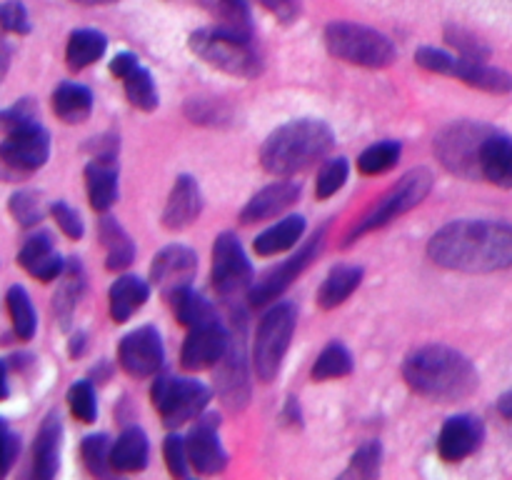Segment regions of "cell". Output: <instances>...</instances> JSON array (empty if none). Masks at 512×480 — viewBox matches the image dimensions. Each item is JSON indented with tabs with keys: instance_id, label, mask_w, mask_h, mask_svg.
Here are the masks:
<instances>
[{
	"instance_id": "cell-28",
	"label": "cell",
	"mask_w": 512,
	"mask_h": 480,
	"mask_svg": "<svg viewBox=\"0 0 512 480\" xmlns=\"http://www.w3.org/2000/svg\"><path fill=\"white\" fill-rule=\"evenodd\" d=\"M363 283V268L360 265H338L328 273L318 290V305L323 310H333L343 305Z\"/></svg>"
},
{
	"instance_id": "cell-49",
	"label": "cell",
	"mask_w": 512,
	"mask_h": 480,
	"mask_svg": "<svg viewBox=\"0 0 512 480\" xmlns=\"http://www.w3.org/2000/svg\"><path fill=\"white\" fill-rule=\"evenodd\" d=\"M50 215H53V220L58 223V228L63 230L65 235H68L70 240H80L83 238L85 228H83V220H80L78 210L70 208L68 203H63V200H58V203L50 205Z\"/></svg>"
},
{
	"instance_id": "cell-6",
	"label": "cell",
	"mask_w": 512,
	"mask_h": 480,
	"mask_svg": "<svg viewBox=\"0 0 512 480\" xmlns=\"http://www.w3.org/2000/svg\"><path fill=\"white\" fill-rule=\"evenodd\" d=\"M433 190V173L428 168H415L410 173H405L363 218L355 223V228L350 230L348 238H345V245L355 243L363 235L373 233V230L385 228L388 223L398 220L400 215L410 213L413 208H418L425 198Z\"/></svg>"
},
{
	"instance_id": "cell-29",
	"label": "cell",
	"mask_w": 512,
	"mask_h": 480,
	"mask_svg": "<svg viewBox=\"0 0 512 480\" xmlns=\"http://www.w3.org/2000/svg\"><path fill=\"white\" fill-rule=\"evenodd\" d=\"M303 233L305 218H300V215H288V218H283L280 223L270 225L265 233H260L258 238H255L253 248L260 258H270V255H280L285 253V250L295 248L298 240L303 238Z\"/></svg>"
},
{
	"instance_id": "cell-44",
	"label": "cell",
	"mask_w": 512,
	"mask_h": 480,
	"mask_svg": "<svg viewBox=\"0 0 512 480\" xmlns=\"http://www.w3.org/2000/svg\"><path fill=\"white\" fill-rule=\"evenodd\" d=\"M445 40H448V43L458 50L460 58H468V60H488L490 58L488 45H485L480 38H475L473 33H468V30L450 25V28L445 30Z\"/></svg>"
},
{
	"instance_id": "cell-14",
	"label": "cell",
	"mask_w": 512,
	"mask_h": 480,
	"mask_svg": "<svg viewBox=\"0 0 512 480\" xmlns=\"http://www.w3.org/2000/svg\"><path fill=\"white\" fill-rule=\"evenodd\" d=\"M323 240H325V230H320L313 240H308V243H305V248L300 250L298 255L288 258L283 265H280V268L270 270L263 280L253 283V288H250V293H248L250 303L253 305L275 303V300H278L280 295H283L285 290L293 285V280H298V275L303 273L310 263H313V258L320 253V248H323Z\"/></svg>"
},
{
	"instance_id": "cell-31",
	"label": "cell",
	"mask_w": 512,
	"mask_h": 480,
	"mask_svg": "<svg viewBox=\"0 0 512 480\" xmlns=\"http://www.w3.org/2000/svg\"><path fill=\"white\" fill-rule=\"evenodd\" d=\"M105 48H108V40H105L103 33L90 28L75 30V33H70L68 45H65V63H68L70 70H85L103 58Z\"/></svg>"
},
{
	"instance_id": "cell-42",
	"label": "cell",
	"mask_w": 512,
	"mask_h": 480,
	"mask_svg": "<svg viewBox=\"0 0 512 480\" xmlns=\"http://www.w3.org/2000/svg\"><path fill=\"white\" fill-rule=\"evenodd\" d=\"M68 408L70 415L80 423H95V415H98V403H95V388L88 380H78V383L70 385L68 390Z\"/></svg>"
},
{
	"instance_id": "cell-2",
	"label": "cell",
	"mask_w": 512,
	"mask_h": 480,
	"mask_svg": "<svg viewBox=\"0 0 512 480\" xmlns=\"http://www.w3.org/2000/svg\"><path fill=\"white\" fill-rule=\"evenodd\" d=\"M410 388L435 403H460L478 390L480 375L470 358L448 345H423L403 363Z\"/></svg>"
},
{
	"instance_id": "cell-11",
	"label": "cell",
	"mask_w": 512,
	"mask_h": 480,
	"mask_svg": "<svg viewBox=\"0 0 512 480\" xmlns=\"http://www.w3.org/2000/svg\"><path fill=\"white\" fill-rule=\"evenodd\" d=\"M50 158V135L40 123L13 130L0 143V163L10 173L28 175L43 168Z\"/></svg>"
},
{
	"instance_id": "cell-20",
	"label": "cell",
	"mask_w": 512,
	"mask_h": 480,
	"mask_svg": "<svg viewBox=\"0 0 512 480\" xmlns=\"http://www.w3.org/2000/svg\"><path fill=\"white\" fill-rule=\"evenodd\" d=\"M20 268L28 275H33L40 283H50V280H58L65 273V260L60 258V253L55 250L53 238L48 233H35L30 235L23 243L18 253Z\"/></svg>"
},
{
	"instance_id": "cell-26",
	"label": "cell",
	"mask_w": 512,
	"mask_h": 480,
	"mask_svg": "<svg viewBox=\"0 0 512 480\" xmlns=\"http://www.w3.org/2000/svg\"><path fill=\"white\" fill-rule=\"evenodd\" d=\"M150 298V285L138 275H120L113 285H110L108 303H110V318L115 323H128Z\"/></svg>"
},
{
	"instance_id": "cell-10",
	"label": "cell",
	"mask_w": 512,
	"mask_h": 480,
	"mask_svg": "<svg viewBox=\"0 0 512 480\" xmlns=\"http://www.w3.org/2000/svg\"><path fill=\"white\" fill-rule=\"evenodd\" d=\"M213 288L220 298L233 300L253 288V265L233 233H220L213 243Z\"/></svg>"
},
{
	"instance_id": "cell-13",
	"label": "cell",
	"mask_w": 512,
	"mask_h": 480,
	"mask_svg": "<svg viewBox=\"0 0 512 480\" xmlns=\"http://www.w3.org/2000/svg\"><path fill=\"white\" fill-rule=\"evenodd\" d=\"M230 335L218 320H210V323L198 325V328H190L188 338H185L183 350H180V365L185 370H210L225 358L230 348Z\"/></svg>"
},
{
	"instance_id": "cell-22",
	"label": "cell",
	"mask_w": 512,
	"mask_h": 480,
	"mask_svg": "<svg viewBox=\"0 0 512 480\" xmlns=\"http://www.w3.org/2000/svg\"><path fill=\"white\" fill-rule=\"evenodd\" d=\"M480 180L498 188H512V138L495 128L480 150Z\"/></svg>"
},
{
	"instance_id": "cell-33",
	"label": "cell",
	"mask_w": 512,
	"mask_h": 480,
	"mask_svg": "<svg viewBox=\"0 0 512 480\" xmlns=\"http://www.w3.org/2000/svg\"><path fill=\"white\" fill-rule=\"evenodd\" d=\"M168 303L173 305V315L180 325L185 328H198V325L210 323V320H218L213 313V305L203 298V295L195 293L193 288H180L173 295H168Z\"/></svg>"
},
{
	"instance_id": "cell-39",
	"label": "cell",
	"mask_w": 512,
	"mask_h": 480,
	"mask_svg": "<svg viewBox=\"0 0 512 480\" xmlns=\"http://www.w3.org/2000/svg\"><path fill=\"white\" fill-rule=\"evenodd\" d=\"M218 18V28L253 40V25H250V10L245 0H220Z\"/></svg>"
},
{
	"instance_id": "cell-24",
	"label": "cell",
	"mask_w": 512,
	"mask_h": 480,
	"mask_svg": "<svg viewBox=\"0 0 512 480\" xmlns=\"http://www.w3.org/2000/svg\"><path fill=\"white\" fill-rule=\"evenodd\" d=\"M60 443H63V425L58 415H50L43 420L33 445V473L35 478L50 480L55 478L60 468Z\"/></svg>"
},
{
	"instance_id": "cell-5",
	"label": "cell",
	"mask_w": 512,
	"mask_h": 480,
	"mask_svg": "<svg viewBox=\"0 0 512 480\" xmlns=\"http://www.w3.org/2000/svg\"><path fill=\"white\" fill-rule=\"evenodd\" d=\"M190 50L210 68L223 70L235 78H255L263 70L253 40L240 38L223 28H203L190 35Z\"/></svg>"
},
{
	"instance_id": "cell-56",
	"label": "cell",
	"mask_w": 512,
	"mask_h": 480,
	"mask_svg": "<svg viewBox=\"0 0 512 480\" xmlns=\"http://www.w3.org/2000/svg\"><path fill=\"white\" fill-rule=\"evenodd\" d=\"M73 3H80V5H103V3H115V0H73Z\"/></svg>"
},
{
	"instance_id": "cell-43",
	"label": "cell",
	"mask_w": 512,
	"mask_h": 480,
	"mask_svg": "<svg viewBox=\"0 0 512 480\" xmlns=\"http://www.w3.org/2000/svg\"><path fill=\"white\" fill-rule=\"evenodd\" d=\"M10 213H13V218L23 228L38 225L43 220V200H40V193H35V190H18L10 198Z\"/></svg>"
},
{
	"instance_id": "cell-19",
	"label": "cell",
	"mask_w": 512,
	"mask_h": 480,
	"mask_svg": "<svg viewBox=\"0 0 512 480\" xmlns=\"http://www.w3.org/2000/svg\"><path fill=\"white\" fill-rule=\"evenodd\" d=\"M218 380H215V388H218L220 398L228 405L230 410L245 408L250 398V383H248V370H245V353L240 348V343L235 345V340H230V348L225 353V358L218 365Z\"/></svg>"
},
{
	"instance_id": "cell-1",
	"label": "cell",
	"mask_w": 512,
	"mask_h": 480,
	"mask_svg": "<svg viewBox=\"0 0 512 480\" xmlns=\"http://www.w3.org/2000/svg\"><path fill=\"white\" fill-rule=\"evenodd\" d=\"M435 265L460 273H495L512 268V225L495 220H455L430 238Z\"/></svg>"
},
{
	"instance_id": "cell-16",
	"label": "cell",
	"mask_w": 512,
	"mask_h": 480,
	"mask_svg": "<svg viewBox=\"0 0 512 480\" xmlns=\"http://www.w3.org/2000/svg\"><path fill=\"white\" fill-rule=\"evenodd\" d=\"M190 468L200 475H218L228 465V453L218 438V418H200L185 438Z\"/></svg>"
},
{
	"instance_id": "cell-48",
	"label": "cell",
	"mask_w": 512,
	"mask_h": 480,
	"mask_svg": "<svg viewBox=\"0 0 512 480\" xmlns=\"http://www.w3.org/2000/svg\"><path fill=\"white\" fill-rule=\"evenodd\" d=\"M455 58H458V55H450V53H445V50H438V48L415 50V63H418L420 68L430 70V73H438V75H453Z\"/></svg>"
},
{
	"instance_id": "cell-23",
	"label": "cell",
	"mask_w": 512,
	"mask_h": 480,
	"mask_svg": "<svg viewBox=\"0 0 512 480\" xmlns=\"http://www.w3.org/2000/svg\"><path fill=\"white\" fill-rule=\"evenodd\" d=\"M85 190L90 208L108 213L118 200V168L115 158H93L85 165Z\"/></svg>"
},
{
	"instance_id": "cell-45",
	"label": "cell",
	"mask_w": 512,
	"mask_h": 480,
	"mask_svg": "<svg viewBox=\"0 0 512 480\" xmlns=\"http://www.w3.org/2000/svg\"><path fill=\"white\" fill-rule=\"evenodd\" d=\"M380 460H383V448H380L378 440H370L355 450L348 473L358 475V478H373L380 470Z\"/></svg>"
},
{
	"instance_id": "cell-3",
	"label": "cell",
	"mask_w": 512,
	"mask_h": 480,
	"mask_svg": "<svg viewBox=\"0 0 512 480\" xmlns=\"http://www.w3.org/2000/svg\"><path fill=\"white\" fill-rule=\"evenodd\" d=\"M333 145L335 135L323 120H290L268 135L260 148V163L275 178H290L323 160Z\"/></svg>"
},
{
	"instance_id": "cell-51",
	"label": "cell",
	"mask_w": 512,
	"mask_h": 480,
	"mask_svg": "<svg viewBox=\"0 0 512 480\" xmlns=\"http://www.w3.org/2000/svg\"><path fill=\"white\" fill-rule=\"evenodd\" d=\"M20 453V440L13 430L8 428L3 418H0V478L8 475V470L13 468L15 458Z\"/></svg>"
},
{
	"instance_id": "cell-40",
	"label": "cell",
	"mask_w": 512,
	"mask_h": 480,
	"mask_svg": "<svg viewBox=\"0 0 512 480\" xmlns=\"http://www.w3.org/2000/svg\"><path fill=\"white\" fill-rule=\"evenodd\" d=\"M110 450L113 445H110L108 435H88L80 443V458H83L85 470L90 475H108V470H113L110 468Z\"/></svg>"
},
{
	"instance_id": "cell-47",
	"label": "cell",
	"mask_w": 512,
	"mask_h": 480,
	"mask_svg": "<svg viewBox=\"0 0 512 480\" xmlns=\"http://www.w3.org/2000/svg\"><path fill=\"white\" fill-rule=\"evenodd\" d=\"M0 28H3L5 33L28 35L30 20L25 5L18 3V0H8V3L0 5Z\"/></svg>"
},
{
	"instance_id": "cell-34",
	"label": "cell",
	"mask_w": 512,
	"mask_h": 480,
	"mask_svg": "<svg viewBox=\"0 0 512 480\" xmlns=\"http://www.w3.org/2000/svg\"><path fill=\"white\" fill-rule=\"evenodd\" d=\"M8 313L10 320H13V333L18 340H30L35 335V328H38V315H35L33 300H30L28 290L20 288V285H13L8 290Z\"/></svg>"
},
{
	"instance_id": "cell-17",
	"label": "cell",
	"mask_w": 512,
	"mask_h": 480,
	"mask_svg": "<svg viewBox=\"0 0 512 480\" xmlns=\"http://www.w3.org/2000/svg\"><path fill=\"white\" fill-rule=\"evenodd\" d=\"M485 428L475 415H455L438 435V455L445 463H460L483 445Z\"/></svg>"
},
{
	"instance_id": "cell-52",
	"label": "cell",
	"mask_w": 512,
	"mask_h": 480,
	"mask_svg": "<svg viewBox=\"0 0 512 480\" xmlns=\"http://www.w3.org/2000/svg\"><path fill=\"white\" fill-rule=\"evenodd\" d=\"M258 3L283 23H293L300 15V0H258Z\"/></svg>"
},
{
	"instance_id": "cell-25",
	"label": "cell",
	"mask_w": 512,
	"mask_h": 480,
	"mask_svg": "<svg viewBox=\"0 0 512 480\" xmlns=\"http://www.w3.org/2000/svg\"><path fill=\"white\" fill-rule=\"evenodd\" d=\"M450 78H458L465 85H470V88L485 90V93L493 95H505L512 90V75L490 65L488 60H468L458 55Z\"/></svg>"
},
{
	"instance_id": "cell-53",
	"label": "cell",
	"mask_w": 512,
	"mask_h": 480,
	"mask_svg": "<svg viewBox=\"0 0 512 480\" xmlns=\"http://www.w3.org/2000/svg\"><path fill=\"white\" fill-rule=\"evenodd\" d=\"M138 65H140L138 55H133L125 50V53H118L113 60H110V73H113L118 80H123V78H128V75L133 73Z\"/></svg>"
},
{
	"instance_id": "cell-46",
	"label": "cell",
	"mask_w": 512,
	"mask_h": 480,
	"mask_svg": "<svg viewBox=\"0 0 512 480\" xmlns=\"http://www.w3.org/2000/svg\"><path fill=\"white\" fill-rule=\"evenodd\" d=\"M163 455H165V465H168L170 475H175V478H185V475L190 473L185 438H180V435H168L163 443Z\"/></svg>"
},
{
	"instance_id": "cell-37",
	"label": "cell",
	"mask_w": 512,
	"mask_h": 480,
	"mask_svg": "<svg viewBox=\"0 0 512 480\" xmlns=\"http://www.w3.org/2000/svg\"><path fill=\"white\" fill-rule=\"evenodd\" d=\"M400 153H403V145L395 143V140H383V143H375L370 148H365L358 158V170L363 175H383L388 170H393L398 165Z\"/></svg>"
},
{
	"instance_id": "cell-55",
	"label": "cell",
	"mask_w": 512,
	"mask_h": 480,
	"mask_svg": "<svg viewBox=\"0 0 512 480\" xmlns=\"http://www.w3.org/2000/svg\"><path fill=\"white\" fill-rule=\"evenodd\" d=\"M8 393H10V388H8V365L0 360V400L8 398Z\"/></svg>"
},
{
	"instance_id": "cell-36",
	"label": "cell",
	"mask_w": 512,
	"mask_h": 480,
	"mask_svg": "<svg viewBox=\"0 0 512 480\" xmlns=\"http://www.w3.org/2000/svg\"><path fill=\"white\" fill-rule=\"evenodd\" d=\"M123 88H125V98L133 108L143 110V113H153L158 108L160 98H158V88L153 83V75L138 65L128 78H123Z\"/></svg>"
},
{
	"instance_id": "cell-27",
	"label": "cell",
	"mask_w": 512,
	"mask_h": 480,
	"mask_svg": "<svg viewBox=\"0 0 512 480\" xmlns=\"http://www.w3.org/2000/svg\"><path fill=\"white\" fill-rule=\"evenodd\" d=\"M150 445L140 428H125L110 450V468L115 473H140L148 465Z\"/></svg>"
},
{
	"instance_id": "cell-35",
	"label": "cell",
	"mask_w": 512,
	"mask_h": 480,
	"mask_svg": "<svg viewBox=\"0 0 512 480\" xmlns=\"http://www.w3.org/2000/svg\"><path fill=\"white\" fill-rule=\"evenodd\" d=\"M350 373H353V355H350V350L343 343H330L318 355L310 375H313L315 383H325V380H338Z\"/></svg>"
},
{
	"instance_id": "cell-9",
	"label": "cell",
	"mask_w": 512,
	"mask_h": 480,
	"mask_svg": "<svg viewBox=\"0 0 512 480\" xmlns=\"http://www.w3.org/2000/svg\"><path fill=\"white\" fill-rule=\"evenodd\" d=\"M490 133H493L490 125L463 120L438 135L435 153L453 175H460L465 180H480V150Z\"/></svg>"
},
{
	"instance_id": "cell-41",
	"label": "cell",
	"mask_w": 512,
	"mask_h": 480,
	"mask_svg": "<svg viewBox=\"0 0 512 480\" xmlns=\"http://www.w3.org/2000/svg\"><path fill=\"white\" fill-rule=\"evenodd\" d=\"M350 175V165L345 158H333L320 168L318 180H315V198L318 200H328L338 193L340 188L345 185Z\"/></svg>"
},
{
	"instance_id": "cell-21",
	"label": "cell",
	"mask_w": 512,
	"mask_h": 480,
	"mask_svg": "<svg viewBox=\"0 0 512 480\" xmlns=\"http://www.w3.org/2000/svg\"><path fill=\"white\" fill-rule=\"evenodd\" d=\"M200 210H203V190H200L198 180L190 175H180L170 190L168 203H165L163 225L168 230H185L198 220Z\"/></svg>"
},
{
	"instance_id": "cell-38",
	"label": "cell",
	"mask_w": 512,
	"mask_h": 480,
	"mask_svg": "<svg viewBox=\"0 0 512 480\" xmlns=\"http://www.w3.org/2000/svg\"><path fill=\"white\" fill-rule=\"evenodd\" d=\"M63 278V285H60V290L55 293V313H58V318L63 320V323H68V318L73 315V308L75 303H78L80 298V290H83V275H80V265L75 263H68L65 265V273L60 275Z\"/></svg>"
},
{
	"instance_id": "cell-50",
	"label": "cell",
	"mask_w": 512,
	"mask_h": 480,
	"mask_svg": "<svg viewBox=\"0 0 512 480\" xmlns=\"http://www.w3.org/2000/svg\"><path fill=\"white\" fill-rule=\"evenodd\" d=\"M33 123H38V113H35V105L30 103V100H20L18 105H13V108L5 110V113L0 115V125H3V130H8V133Z\"/></svg>"
},
{
	"instance_id": "cell-8",
	"label": "cell",
	"mask_w": 512,
	"mask_h": 480,
	"mask_svg": "<svg viewBox=\"0 0 512 480\" xmlns=\"http://www.w3.org/2000/svg\"><path fill=\"white\" fill-rule=\"evenodd\" d=\"M150 400L158 410L160 420L168 428L188 423V420L200 418L210 403V388L190 378H173V375H158L150 388Z\"/></svg>"
},
{
	"instance_id": "cell-18",
	"label": "cell",
	"mask_w": 512,
	"mask_h": 480,
	"mask_svg": "<svg viewBox=\"0 0 512 480\" xmlns=\"http://www.w3.org/2000/svg\"><path fill=\"white\" fill-rule=\"evenodd\" d=\"M298 198L300 185L295 183V180H275L273 185H265L260 193H255L253 198L245 203V208L240 210V223L253 225L270 218H278V215L285 213L290 205L298 203Z\"/></svg>"
},
{
	"instance_id": "cell-30",
	"label": "cell",
	"mask_w": 512,
	"mask_h": 480,
	"mask_svg": "<svg viewBox=\"0 0 512 480\" xmlns=\"http://www.w3.org/2000/svg\"><path fill=\"white\" fill-rule=\"evenodd\" d=\"M53 113L68 125L85 123L93 113V93L80 83H60L53 93Z\"/></svg>"
},
{
	"instance_id": "cell-7",
	"label": "cell",
	"mask_w": 512,
	"mask_h": 480,
	"mask_svg": "<svg viewBox=\"0 0 512 480\" xmlns=\"http://www.w3.org/2000/svg\"><path fill=\"white\" fill-rule=\"evenodd\" d=\"M295 325H298V308L288 300H283V303L275 300L273 308L260 320L253 345V365L263 383H270L280 373V365H283L290 340H293Z\"/></svg>"
},
{
	"instance_id": "cell-15",
	"label": "cell",
	"mask_w": 512,
	"mask_h": 480,
	"mask_svg": "<svg viewBox=\"0 0 512 480\" xmlns=\"http://www.w3.org/2000/svg\"><path fill=\"white\" fill-rule=\"evenodd\" d=\"M195 273H198V255L185 245H168L153 258L150 283L168 298L175 290L188 288Z\"/></svg>"
},
{
	"instance_id": "cell-54",
	"label": "cell",
	"mask_w": 512,
	"mask_h": 480,
	"mask_svg": "<svg viewBox=\"0 0 512 480\" xmlns=\"http://www.w3.org/2000/svg\"><path fill=\"white\" fill-rule=\"evenodd\" d=\"M498 413L503 415V418L512 420V393H505L503 398L498 400Z\"/></svg>"
},
{
	"instance_id": "cell-4",
	"label": "cell",
	"mask_w": 512,
	"mask_h": 480,
	"mask_svg": "<svg viewBox=\"0 0 512 480\" xmlns=\"http://www.w3.org/2000/svg\"><path fill=\"white\" fill-rule=\"evenodd\" d=\"M325 48L343 63L370 70L388 68L395 60V45L388 35L345 20H335L325 28Z\"/></svg>"
},
{
	"instance_id": "cell-32",
	"label": "cell",
	"mask_w": 512,
	"mask_h": 480,
	"mask_svg": "<svg viewBox=\"0 0 512 480\" xmlns=\"http://www.w3.org/2000/svg\"><path fill=\"white\" fill-rule=\"evenodd\" d=\"M100 243L105 248V268L125 270L135 258V245L130 235L118 225V220H100Z\"/></svg>"
},
{
	"instance_id": "cell-12",
	"label": "cell",
	"mask_w": 512,
	"mask_h": 480,
	"mask_svg": "<svg viewBox=\"0 0 512 480\" xmlns=\"http://www.w3.org/2000/svg\"><path fill=\"white\" fill-rule=\"evenodd\" d=\"M163 338L153 325H140L118 345V363L130 378H153L163 368Z\"/></svg>"
}]
</instances>
